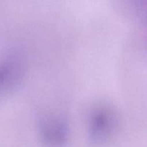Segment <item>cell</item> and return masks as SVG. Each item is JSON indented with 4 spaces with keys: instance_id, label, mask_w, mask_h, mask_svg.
<instances>
[{
    "instance_id": "1",
    "label": "cell",
    "mask_w": 147,
    "mask_h": 147,
    "mask_svg": "<svg viewBox=\"0 0 147 147\" xmlns=\"http://www.w3.org/2000/svg\"><path fill=\"white\" fill-rule=\"evenodd\" d=\"M88 138L92 145L101 146L113 138L119 126L120 118L116 109L108 103H99L88 113Z\"/></svg>"
},
{
    "instance_id": "2",
    "label": "cell",
    "mask_w": 147,
    "mask_h": 147,
    "mask_svg": "<svg viewBox=\"0 0 147 147\" xmlns=\"http://www.w3.org/2000/svg\"><path fill=\"white\" fill-rule=\"evenodd\" d=\"M26 74V63L20 53H14L0 60V98L15 91Z\"/></svg>"
},
{
    "instance_id": "3",
    "label": "cell",
    "mask_w": 147,
    "mask_h": 147,
    "mask_svg": "<svg viewBox=\"0 0 147 147\" xmlns=\"http://www.w3.org/2000/svg\"><path fill=\"white\" fill-rule=\"evenodd\" d=\"M39 137L45 147H64L69 138V127L63 116L46 113L38 123Z\"/></svg>"
},
{
    "instance_id": "4",
    "label": "cell",
    "mask_w": 147,
    "mask_h": 147,
    "mask_svg": "<svg viewBox=\"0 0 147 147\" xmlns=\"http://www.w3.org/2000/svg\"><path fill=\"white\" fill-rule=\"evenodd\" d=\"M135 3L147 22V0H135Z\"/></svg>"
}]
</instances>
